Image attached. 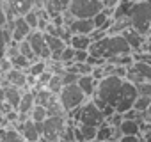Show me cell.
Instances as JSON below:
<instances>
[{
    "mask_svg": "<svg viewBox=\"0 0 151 142\" xmlns=\"http://www.w3.org/2000/svg\"><path fill=\"white\" fill-rule=\"evenodd\" d=\"M107 62H110V64H114V66H124V67H128V66H132V64H133V53L116 55V57L109 59Z\"/></svg>",
    "mask_w": 151,
    "mask_h": 142,
    "instance_id": "25",
    "label": "cell"
},
{
    "mask_svg": "<svg viewBox=\"0 0 151 142\" xmlns=\"http://www.w3.org/2000/svg\"><path fill=\"white\" fill-rule=\"evenodd\" d=\"M128 18L132 23V29L140 32L142 36L149 34L151 29V6L146 0H133V4L128 11Z\"/></svg>",
    "mask_w": 151,
    "mask_h": 142,
    "instance_id": "3",
    "label": "cell"
},
{
    "mask_svg": "<svg viewBox=\"0 0 151 142\" xmlns=\"http://www.w3.org/2000/svg\"><path fill=\"white\" fill-rule=\"evenodd\" d=\"M23 18H25V22L30 25V29H32V30H36V29H37V23H39V13H37V7L30 9Z\"/></svg>",
    "mask_w": 151,
    "mask_h": 142,
    "instance_id": "30",
    "label": "cell"
},
{
    "mask_svg": "<svg viewBox=\"0 0 151 142\" xmlns=\"http://www.w3.org/2000/svg\"><path fill=\"white\" fill-rule=\"evenodd\" d=\"M142 117H144V121H149V123H151V105L147 107L146 112H142Z\"/></svg>",
    "mask_w": 151,
    "mask_h": 142,
    "instance_id": "36",
    "label": "cell"
},
{
    "mask_svg": "<svg viewBox=\"0 0 151 142\" xmlns=\"http://www.w3.org/2000/svg\"><path fill=\"white\" fill-rule=\"evenodd\" d=\"M7 25V18H6V13L2 11V7H0V29Z\"/></svg>",
    "mask_w": 151,
    "mask_h": 142,
    "instance_id": "35",
    "label": "cell"
},
{
    "mask_svg": "<svg viewBox=\"0 0 151 142\" xmlns=\"http://www.w3.org/2000/svg\"><path fill=\"white\" fill-rule=\"evenodd\" d=\"M11 60V64H13V67H16V69H23V71H27L29 69V66L32 64L25 55H22V53H16L14 57H11L9 59Z\"/></svg>",
    "mask_w": 151,
    "mask_h": 142,
    "instance_id": "26",
    "label": "cell"
},
{
    "mask_svg": "<svg viewBox=\"0 0 151 142\" xmlns=\"http://www.w3.org/2000/svg\"><path fill=\"white\" fill-rule=\"evenodd\" d=\"M144 52H149L151 53V32L146 36V41H144V48H142Z\"/></svg>",
    "mask_w": 151,
    "mask_h": 142,
    "instance_id": "34",
    "label": "cell"
},
{
    "mask_svg": "<svg viewBox=\"0 0 151 142\" xmlns=\"http://www.w3.org/2000/svg\"><path fill=\"white\" fill-rule=\"evenodd\" d=\"M142 142H151V133L146 135V137H142Z\"/></svg>",
    "mask_w": 151,
    "mask_h": 142,
    "instance_id": "37",
    "label": "cell"
},
{
    "mask_svg": "<svg viewBox=\"0 0 151 142\" xmlns=\"http://www.w3.org/2000/svg\"><path fill=\"white\" fill-rule=\"evenodd\" d=\"M43 9L48 13L50 20H52V18H55V16H59V14H62L64 11H68V9H64V6H62L60 0H45Z\"/></svg>",
    "mask_w": 151,
    "mask_h": 142,
    "instance_id": "19",
    "label": "cell"
},
{
    "mask_svg": "<svg viewBox=\"0 0 151 142\" xmlns=\"http://www.w3.org/2000/svg\"><path fill=\"white\" fill-rule=\"evenodd\" d=\"M117 142H119V140H117Z\"/></svg>",
    "mask_w": 151,
    "mask_h": 142,
    "instance_id": "38",
    "label": "cell"
},
{
    "mask_svg": "<svg viewBox=\"0 0 151 142\" xmlns=\"http://www.w3.org/2000/svg\"><path fill=\"white\" fill-rule=\"evenodd\" d=\"M89 53L93 57H98L101 60H109L116 55H123V53H132V48L130 44L126 43V39L123 37V34H107L105 37L98 39V41H93L91 48H89Z\"/></svg>",
    "mask_w": 151,
    "mask_h": 142,
    "instance_id": "1",
    "label": "cell"
},
{
    "mask_svg": "<svg viewBox=\"0 0 151 142\" xmlns=\"http://www.w3.org/2000/svg\"><path fill=\"white\" fill-rule=\"evenodd\" d=\"M103 2V7H109V9H116L117 4L121 2V0H101Z\"/></svg>",
    "mask_w": 151,
    "mask_h": 142,
    "instance_id": "33",
    "label": "cell"
},
{
    "mask_svg": "<svg viewBox=\"0 0 151 142\" xmlns=\"http://www.w3.org/2000/svg\"><path fill=\"white\" fill-rule=\"evenodd\" d=\"M149 105H151V96H140L139 94L137 100H135V103H133V108L137 112H146Z\"/></svg>",
    "mask_w": 151,
    "mask_h": 142,
    "instance_id": "29",
    "label": "cell"
},
{
    "mask_svg": "<svg viewBox=\"0 0 151 142\" xmlns=\"http://www.w3.org/2000/svg\"><path fill=\"white\" fill-rule=\"evenodd\" d=\"M34 105H36L34 93L32 91H23L22 100H20V105H18V112L20 114H30V110L34 108Z\"/></svg>",
    "mask_w": 151,
    "mask_h": 142,
    "instance_id": "18",
    "label": "cell"
},
{
    "mask_svg": "<svg viewBox=\"0 0 151 142\" xmlns=\"http://www.w3.org/2000/svg\"><path fill=\"white\" fill-rule=\"evenodd\" d=\"M123 37L126 39V43L130 44V48H132V53H137V52H142V48H144V41H146V36H142L140 32H137L135 29H126L124 32H123Z\"/></svg>",
    "mask_w": 151,
    "mask_h": 142,
    "instance_id": "13",
    "label": "cell"
},
{
    "mask_svg": "<svg viewBox=\"0 0 151 142\" xmlns=\"http://www.w3.org/2000/svg\"><path fill=\"white\" fill-rule=\"evenodd\" d=\"M137 96H139L137 87H135L132 82H128V80L124 78V82H123V85H121V91H119V94H117V98H116V101H114L112 107L116 108L117 114H124L126 110L133 108V103H135Z\"/></svg>",
    "mask_w": 151,
    "mask_h": 142,
    "instance_id": "8",
    "label": "cell"
},
{
    "mask_svg": "<svg viewBox=\"0 0 151 142\" xmlns=\"http://www.w3.org/2000/svg\"><path fill=\"white\" fill-rule=\"evenodd\" d=\"M68 119L73 121V123H82V124H89V126H96V128H100L105 123V115H103L101 108L91 98L82 107H78L73 112H69Z\"/></svg>",
    "mask_w": 151,
    "mask_h": 142,
    "instance_id": "2",
    "label": "cell"
},
{
    "mask_svg": "<svg viewBox=\"0 0 151 142\" xmlns=\"http://www.w3.org/2000/svg\"><path fill=\"white\" fill-rule=\"evenodd\" d=\"M30 32H32V29H30V25L25 22L23 16H16V18L11 22V37H13L14 43H20V41L27 39V37L30 36Z\"/></svg>",
    "mask_w": 151,
    "mask_h": 142,
    "instance_id": "12",
    "label": "cell"
},
{
    "mask_svg": "<svg viewBox=\"0 0 151 142\" xmlns=\"http://www.w3.org/2000/svg\"><path fill=\"white\" fill-rule=\"evenodd\" d=\"M98 82H100V80H96V78L93 77V73H91V75H80L78 80H77V85L82 89V93H84L87 98H93L94 93H96Z\"/></svg>",
    "mask_w": 151,
    "mask_h": 142,
    "instance_id": "15",
    "label": "cell"
},
{
    "mask_svg": "<svg viewBox=\"0 0 151 142\" xmlns=\"http://www.w3.org/2000/svg\"><path fill=\"white\" fill-rule=\"evenodd\" d=\"M124 78H119V77H114V75H109L105 78H101L98 82V87H96V93L91 100L94 101H103L107 105H114L119 91H121V85H123Z\"/></svg>",
    "mask_w": 151,
    "mask_h": 142,
    "instance_id": "4",
    "label": "cell"
},
{
    "mask_svg": "<svg viewBox=\"0 0 151 142\" xmlns=\"http://www.w3.org/2000/svg\"><path fill=\"white\" fill-rule=\"evenodd\" d=\"M0 7L6 13L7 22H13L16 16H25L30 9H34L36 0H0Z\"/></svg>",
    "mask_w": 151,
    "mask_h": 142,
    "instance_id": "9",
    "label": "cell"
},
{
    "mask_svg": "<svg viewBox=\"0 0 151 142\" xmlns=\"http://www.w3.org/2000/svg\"><path fill=\"white\" fill-rule=\"evenodd\" d=\"M101 9H103L101 0H71V4L68 7V11L77 20L94 18V14H98Z\"/></svg>",
    "mask_w": 151,
    "mask_h": 142,
    "instance_id": "7",
    "label": "cell"
},
{
    "mask_svg": "<svg viewBox=\"0 0 151 142\" xmlns=\"http://www.w3.org/2000/svg\"><path fill=\"white\" fill-rule=\"evenodd\" d=\"M2 142H27V140L23 138V135H22V133L16 130V128H11V126H7V128L4 130Z\"/></svg>",
    "mask_w": 151,
    "mask_h": 142,
    "instance_id": "23",
    "label": "cell"
},
{
    "mask_svg": "<svg viewBox=\"0 0 151 142\" xmlns=\"http://www.w3.org/2000/svg\"><path fill=\"white\" fill-rule=\"evenodd\" d=\"M139 121L135 119H123L119 124V131L121 135H139Z\"/></svg>",
    "mask_w": 151,
    "mask_h": 142,
    "instance_id": "20",
    "label": "cell"
},
{
    "mask_svg": "<svg viewBox=\"0 0 151 142\" xmlns=\"http://www.w3.org/2000/svg\"><path fill=\"white\" fill-rule=\"evenodd\" d=\"M119 142H142L140 135H121Z\"/></svg>",
    "mask_w": 151,
    "mask_h": 142,
    "instance_id": "32",
    "label": "cell"
},
{
    "mask_svg": "<svg viewBox=\"0 0 151 142\" xmlns=\"http://www.w3.org/2000/svg\"><path fill=\"white\" fill-rule=\"evenodd\" d=\"M48 69V60H43V59H39V60H36V62H32L30 66H29V69H27V75H32V77H39L41 73H45V71Z\"/></svg>",
    "mask_w": 151,
    "mask_h": 142,
    "instance_id": "21",
    "label": "cell"
},
{
    "mask_svg": "<svg viewBox=\"0 0 151 142\" xmlns=\"http://www.w3.org/2000/svg\"><path fill=\"white\" fill-rule=\"evenodd\" d=\"M27 41L30 43V48H32V52H34V55L37 59H43V60H48L50 59L52 52H50V48L46 44V37H45V32L43 30H37V29L32 30L30 36L27 37Z\"/></svg>",
    "mask_w": 151,
    "mask_h": 142,
    "instance_id": "10",
    "label": "cell"
},
{
    "mask_svg": "<svg viewBox=\"0 0 151 142\" xmlns=\"http://www.w3.org/2000/svg\"><path fill=\"white\" fill-rule=\"evenodd\" d=\"M89 50H75V62H87Z\"/></svg>",
    "mask_w": 151,
    "mask_h": 142,
    "instance_id": "31",
    "label": "cell"
},
{
    "mask_svg": "<svg viewBox=\"0 0 151 142\" xmlns=\"http://www.w3.org/2000/svg\"><path fill=\"white\" fill-rule=\"evenodd\" d=\"M59 62H62L64 66H69L75 62V48H71L69 44L60 52V57H59Z\"/></svg>",
    "mask_w": 151,
    "mask_h": 142,
    "instance_id": "27",
    "label": "cell"
},
{
    "mask_svg": "<svg viewBox=\"0 0 151 142\" xmlns=\"http://www.w3.org/2000/svg\"><path fill=\"white\" fill-rule=\"evenodd\" d=\"M68 44L75 50H89L93 44V39L89 36H80V34H73L68 41Z\"/></svg>",
    "mask_w": 151,
    "mask_h": 142,
    "instance_id": "17",
    "label": "cell"
},
{
    "mask_svg": "<svg viewBox=\"0 0 151 142\" xmlns=\"http://www.w3.org/2000/svg\"><path fill=\"white\" fill-rule=\"evenodd\" d=\"M57 96H59V103H60V107L64 108L66 114H69V112H73L75 108L82 107V105L89 100V98L82 93V89H80L77 84L64 85Z\"/></svg>",
    "mask_w": 151,
    "mask_h": 142,
    "instance_id": "5",
    "label": "cell"
},
{
    "mask_svg": "<svg viewBox=\"0 0 151 142\" xmlns=\"http://www.w3.org/2000/svg\"><path fill=\"white\" fill-rule=\"evenodd\" d=\"M71 34H80V36H89L94 30V22L93 18H84V20H75L69 25Z\"/></svg>",
    "mask_w": 151,
    "mask_h": 142,
    "instance_id": "16",
    "label": "cell"
},
{
    "mask_svg": "<svg viewBox=\"0 0 151 142\" xmlns=\"http://www.w3.org/2000/svg\"><path fill=\"white\" fill-rule=\"evenodd\" d=\"M16 130L23 135V138L27 142H36V140L41 138V124L34 123L30 117L27 121H23V123H18L16 124Z\"/></svg>",
    "mask_w": 151,
    "mask_h": 142,
    "instance_id": "11",
    "label": "cell"
},
{
    "mask_svg": "<svg viewBox=\"0 0 151 142\" xmlns=\"http://www.w3.org/2000/svg\"><path fill=\"white\" fill-rule=\"evenodd\" d=\"M62 87H64V84H62V77L53 73V75H52V78H50V82H48V85H46V89H48V91H52L53 94H59Z\"/></svg>",
    "mask_w": 151,
    "mask_h": 142,
    "instance_id": "28",
    "label": "cell"
},
{
    "mask_svg": "<svg viewBox=\"0 0 151 142\" xmlns=\"http://www.w3.org/2000/svg\"><path fill=\"white\" fill-rule=\"evenodd\" d=\"M6 82H7L9 85L18 87V89L27 87V71H23V69H16V67H11L7 73H6Z\"/></svg>",
    "mask_w": 151,
    "mask_h": 142,
    "instance_id": "14",
    "label": "cell"
},
{
    "mask_svg": "<svg viewBox=\"0 0 151 142\" xmlns=\"http://www.w3.org/2000/svg\"><path fill=\"white\" fill-rule=\"evenodd\" d=\"M46 117H48V110H46V107L34 105V108L30 110V119H32L34 123L41 124V123H45V119H46Z\"/></svg>",
    "mask_w": 151,
    "mask_h": 142,
    "instance_id": "24",
    "label": "cell"
},
{
    "mask_svg": "<svg viewBox=\"0 0 151 142\" xmlns=\"http://www.w3.org/2000/svg\"><path fill=\"white\" fill-rule=\"evenodd\" d=\"M78 126L82 137L86 142H91V140H96V133H98V128L96 126H89V124H82V123H75Z\"/></svg>",
    "mask_w": 151,
    "mask_h": 142,
    "instance_id": "22",
    "label": "cell"
},
{
    "mask_svg": "<svg viewBox=\"0 0 151 142\" xmlns=\"http://www.w3.org/2000/svg\"><path fill=\"white\" fill-rule=\"evenodd\" d=\"M68 124V115H50L41 123V137L46 142H60L62 131Z\"/></svg>",
    "mask_w": 151,
    "mask_h": 142,
    "instance_id": "6",
    "label": "cell"
}]
</instances>
